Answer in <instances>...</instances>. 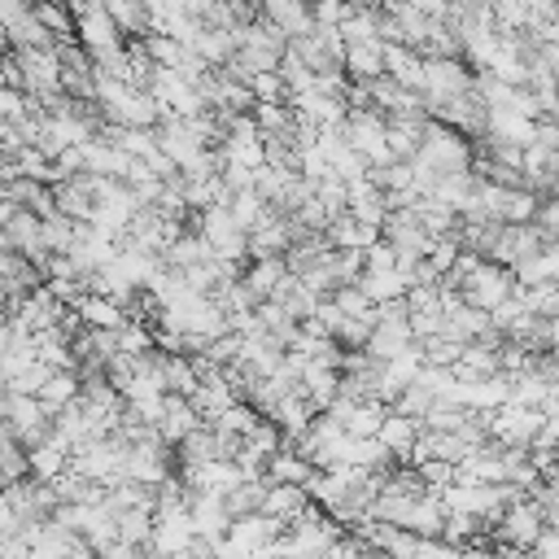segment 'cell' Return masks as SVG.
<instances>
[{
    "instance_id": "obj_1",
    "label": "cell",
    "mask_w": 559,
    "mask_h": 559,
    "mask_svg": "<svg viewBox=\"0 0 559 559\" xmlns=\"http://www.w3.org/2000/svg\"><path fill=\"white\" fill-rule=\"evenodd\" d=\"M411 162H419V166H428L437 175H445V170H472V140L463 131L428 118L424 122V135H419V148H415Z\"/></svg>"
},
{
    "instance_id": "obj_2",
    "label": "cell",
    "mask_w": 559,
    "mask_h": 559,
    "mask_svg": "<svg viewBox=\"0 0 559 559\" xmlns=\"http://www.w3.org/2000/svg\"><path fill=\"white\" fill-rule=\"evenodd\" d=\"M341 135H345V144L367 162V170L397 162V157L389 153V140H384V114H376V109H345Z\"/></svg>"
},
{
    "instance_id": "obj_3",
    "label": "cell",
    "mask_w": 559,
    "mask_h": 559,
    "mask_svg": "<svg viewBox=\"0 0 559 559\" xmlns=\"http://www.w3.org/2000/svg\"><path fill=\"white\" fill-rule=\"evenodd\" d=\"M515 293V271L493 262V258H480L463 280H459V297L476 310H493L498 301H507Z\"/></svg>"
},
{
    "instance_id": "obj_4",
    "label": "cell",
    "mask_w": 559,
    "mask_h": 559,
    "mask_svg": "<svg viewBox=\"0 0 559 559\" xmlns=\"http://www.w3.org/2000/svg\"><path fill=\"white\" fill-rule=\"evenodd\" d=\"M542 533H546V515H542V507L524 493V498H515V502H507V507H502V515H498V524H493L489 542H493V546L533 550Z\"/></svg>"
},
{
    "instance_id": "obj_5",
    "label": "cell",
    "mask_w": 559,
    "mask_h": 559,
    "mask_svg": "<svg viewBox=\"0 0 559 559\" xmlns=\"http://www.w3.org/2000/svg\"><path fill=\"white\" fill-rule=\"evenodd\" d=\"M13 61H17V74H22V92L35 105L61 92V66H57L52 48H13Z\"/></svg>"
},
{
    "instance_id": "obj_6",
    "label": "cell",
    "mask_w": 559,
    "mask_h": 559,
    "mask_svg": "<svg viewBox=\"0 0 559 559\" xmlns=\"http://www.w3.org/2000/svg\"><path fill=\"white\" fill-rule=\"evenodd\" d=\"M542 424H546V415L537 406H524V402H511V397L489 411V437L498 445H533Z\"/></svg>"
},
{
    "instance_id": "obj_7",
    "label": "cell",
    "mask_w": 559,
    "mask_h": 559,
    "mask_svg": "<svg viewBox=\"0 0 559 559\" xmlns=\"http://www.w3.org/2000/svg\"><path fill=\"white\" fill-rule=\"evenodd\" d=\"M4 428L31 450L35 441H44L52 432V411L35 393H9V402H4Z\"/></svg>"
},
{
    "instance_id": "obj_8",
    "label": "cell",
    "mask_w": 559,
    "mask_h": 559,
    "mask_svg": "<svg viewBox=\"0 0 559 559\" xmlns=\"http://www.w3.org/2000/svg\"><path fill=\"white\" fill-rule=\"evenodd\" d=\"M472 87H476V70L463 57H424V96H454Z\"/></svg>"
},
{
    "instance_id": "obj_9",
    "label": "cell",
    "mask_w": 559,
    "mask_h": 559,
    "mask_svg": "<svg viewBox=\"0 0 559 559\" xmlns=\"http://www.w3.org/2000/svg\"><path fill=\"white\" fill-rule=\"evenodd\" d=\"M546 249V236H542V227L537 223H502V231H498V245H493V262H502V266H520V262H528V258H537Z\"/></svg>"
},
{
    "instance_id": "obj_10",
    "label": "cell",
    "mask_w": 559,
    "mask_h": 559,
    "mask_svg": "<svg viewBox=\"0 0 559 559\" xmlns=\"http://www.w3.org/2000/svg\"><path fill=\"white\" fill-rule=\"evenodd\" d=\"M74 39L96 57V52H114V48H122L127 44V35L118 31V22L96 4V9H83V13H74Z\"/></svg>"
},
{
    "instance_id": "obj_11",
    "label": "cell",
    "mask_w": 559,
    "mask_h": 559,
    "mask_svg": "<svg viewBox=\"0 0 559 559\" xmlns=\"http://www.w3.org/2000/svg\"><path fill=\"white\" fill-rule=\"evenodd\" d=\"M188 515H192V533L205 542H223V533L231 524L223 493H205V489H188Z\"/></svg>"
},
{
    "instance_id": "obj_12",
    "label": "cell",
    "mask_w": 559,
    "mask_h": 559,
    "mask_svg": "<svg viewBox=\"0 0 559 559\" xmlns=\"http://www.w3.org/2000/svg\"><path fill=\"white\" fill-rule=\"evenodd\" d=\"M197 424H205V419H201V415H197V406H192L188 397H179V393H166V397H162V411H157V419H153L157 437H162L170 450H175V445H179Z\"/></svg>"
},
{
    "instance_id": "obj_13",
    "label": "cell",
    "mask_w": 559,
    "mask_h": 559,
    "mask_svg": "<svg viewBox=\"0 0 559 559\" xmlns=\"http://www.w3.org/2000/svg\"><path fill=\"white\" fill-rule=\"evenodd\" d=\"M314 502H310V493H306V485H280V480H266V493H262V515L266 520H275L280 528H288L301 511H310Z\"/></svg>"
},
{
    "instance_id": "obj_14",
    "label": "cell",
    "mask_w": 559,
    "mask_h": 559,
    "mask_svg": "<svg viewBox=\"0 0 559 559\" xmlns=\"http://www.w3.org/2000/svg\"><path fill=\"white\" fill-rule=\"evenodd\" d=\"M314 415H319V411H314V406H310V402L301 397V389H288V393H284V397H280V402H275V406L266 411V419H271V424H275V428L284 432V445L301 441Z\"/></svg>"
},
{
    "instance_id": "obj_15",
    "label": "cell",
    "mask_w": 559,
    "mask_h": 559,
    "mask_svg": "<svg viewBox=\"0 0 559 559\" xmlns=\"http://www.w3.org/2000/svg\"><path fill=\"white\" fill-rule=\"evenodd\" d=\"M26 472H31L35 480H44V485L61 480V476L70 472V445H66L57 432H48L44 441H35V445L26 450Z\"/></svg>"
},
{
    "instance_id": "obj_16",
    "label": "cell",
    "mask_w": 559,
    "mask_h": 559,
    "mask_svg": "<svg viewBox=\"0 0 559 559\" xmlns=\"http://www.w3.org/2000/svg\"><path fill=\"white\" fill-rule=\"evenodd\" d=\"M288 245H293V223H288V214H275V210L266 205V218L249 231V262H253V258H284Z\"/></svg>"
},
{
    "instance_id": "obj_17",
    "label": "cell",
    "mask_w": 559,
    "mask_h": 559,
    "mask_svg": "<svg viewBox=\"0 0 559 559\" xmlns=\"http://www.w3.org/2000/svg\"><path fill=\"white\" fill-rule=\"evenodd\" d=\"M297 389H301V397L314 411H328L336 402V393H341V371L336 367H323V362H306L301 376H297Z\"/></svg>"
},
{
    "instance_id": "obj_18",
    "label": "cell",
    "mask_w": 559,
    "mask_h": 559,
    "mask_svg": "<svg viewBox=\"0 0 559 559\" xmlns=\"http://www.w3.org/2000/svg\"><path fill=\"white\" fill-rule=\"evenodd\" d=\"M419 428H424L419 419H406V415H397V411H384V419H380V428H376V441L389 450L393 463H406V454L415 450Z\"/></svg>"
},
{
    "instance_id": "obj_19",
    "label": "cell",
    "mask_w": 559,
    "mask_h": 559,
    "mask_svg": "<svg viewBox=\"0 0 559 559\" xmlns=\"http://www.w3.org/2000/svg\"><path fill=\"white\" fill-rule=\"evenodd\" d=\"M384 74L411 92H424V52L406 44H384Z\"/></svg>"
},
{
    "instance_id": "obj_20",
    "label": "cell",
    "mask_w": 559,
    "mask_h": 559,
    "mask_svg": "<svg viewBox=\"0 0 559 559\" xmlns=\"http://www.w3.org/2000/svg\"><path fill=\"white\" fill-rule=\"evenodd\" d=\"M341 70L358 83H371L384 74V39H367V44H345Z\"/></svg>"
},
{
    "instance_id": "obj_21",
    "label": "cell",
    "mask_w": 559,
    "mask_h": 559,
    "mask_svg": "<svg viewBox=\"0 0 559 559\" xmlns=\"http://www.w3.org/2000/svg\"><path fill=\"white\" fill-rule=\"evenodd\" d=\"M345 210H349L358 223L380 227V223H384V214H389V205H384V188H380V183H371L367 175H362V179H349V201H345Z\"/></svg>"
},
{
    "instance_id": "obj_22",
    "label": "cell",
    "mask_w": 559,
    "mask_h": 559,
    "mask_svg": "<svg viewBox=\"0 0 559 559\" xmlns=\"http://www.w3.org/2000/svg\"><path fill=\"white\" fill-rule=\"evenodd\" d=\"M74 314H79L83 328H100V332H118L127 323V310L114 297H100V293H83L74 301Z\"/></svg>"
},
{
    "instance_id": "obj_23",
    "label": "cell",
    "mask_w": 559,
    "mask_h": 559,
    "mask_svg": "<svg viewBox=\"0 0 559 559\" xmlns=\"http://www.w3.org/2000/svg\"><path fill=\"white\" fill-rule=\"evenodd\" d=\"M328 245L332 249H367V245H376L380 240V227H371V223H358L349 210L345 214H336L332 223H328Z\"/></svg>"
},
{
    "instance_id": "obj_24",
    "label": "cell",
    "mask_w": 559,
    "mask_h": 559,
    "mask_svg": "<svg viewBox=\"0 0 559 559\" xmlns=\"http://www.w3.org/2000/svg\"><path fill=\"white\" fill-rule=\"evenodd\" d=\"M157 371H162L166 393L192 397V389H197V367H192L188 354H166V349H157Z\"/></svg>"
},
{
    "instance_id": "obj_25",
    "label": "cell",
    "mask_w": 559,
    "mask_h": 559,
    "mask_svg": "<svg viewBox=\"0 0 559 559\" xmlns=\"http://www.w3.org/2000/svg\"><path fill=\"white\" fill-rule=\"evenodd\" d=\"M533 118H524V114H515V109H489V127H485V135H493V140H511V144H520V148H528L533 144Z\"/></svg>"
},
{
    "instance_id": "obj_26",
    "label": "cell",
    "mask_w": 559,
    "mask_h": 559,
    "mask_svg": "<svg viewBox=\"0 0 559 559\" xmlns=\"http://www.w3.org/2000/svg\"><path fill=\"white\" fill-rule=\"evenodd\" d=\"M310 459H301L293 445H280L271 459H266V480H280V485H306L310 480Z\"/></svg>"
},
{
    "instance_id": "obj_27",
    "label": "cell",
    "mask_w": 559,
    "mask_h": 559,
    "mask_svg": "<svg viewBox=\"0 0 559 559\" xmlns=\"http://www.w3.org/2000/svg\"><path fill=\"white\" fill-rule=\"evenodd\" d=\"M288 275V266H284V258H253L245 271H240V280L258 293V301H266L275 288H280V280Z\"/></svg>"
},
{
    "instance_id": "obj_28",
    "label": "cell",
    "mask_w": 559,
    "mask_h": 559,
    "mask_svg": "<svg viewBox=\"0 0 559 559\" xmlns=\"http://www.w3.org/2000/svg\"><path fill=\"white\" fill-rule=\"evenodd\" d=\"M100 9L118 22V31H122L127 39L148 35V4H144V0H100Z\"/></svg>"
},
{
    "instance_id": "obj_29",
    "label": "cell",
    "mask_w": 559,
    "mask_h": 559,
    "mask_svg": "<svg viewBox=\"0 0 559 559\" xmlns=\"http://www.w3.org/2000/svg\"><path fill=\"white\" fill-rule=\"evenodd\" d=\"M31 13L52 39H74V13L66 0H31Z\"/></svg>"
},
{
    "instance_id": "obj_30",
    "label": "cell",
    "mask_w": 559,
    "mask_h": 559,
    "mask_svg": "<svg viewBox=\"0 0 559 559\" xmlns=\"http://www.w3.org/2000/svg\"><path fill=\"white\" fill-rule=\"evenodd\" d=\"M39 231H44V249L48 253H70L74 249V236H79V218L52 210V214L39 218Z\"/></svg>"
},
{
    "instance_id": "obj_31",
    "label": "cell",
    "mask_w": 559,
    "mask_h": 559,
    "mask_svg": "<svg viewBox=\"0 0 559 559\" xmlns=\"http://www.w3.org/2000/svg\"><path fill=\"white\" fill-rule=\"evenodd\" d=\"M79 389H83V384H79V371H52V376L44 380V389H39L35 397H39V402H44V406H48V411L57 415L61 406L79 402Z\"/></svg>"
},
{
    "instance_id": "obj_32",
    "label": "cell",
    "mask_w": 559,
    "mask_h": 559,
    "mask_svg": "<svg viewBox=\"0 0 559 559\" xmlns=\"http://www.w3.org/2000/svg\"><path fill=\"white\" fill-rule=\"evenodd\" d=\"M22 476H31L26 472V445L4 428V419H0V489L4 485H13V480H22Z\"/></svg>"
},
{
    "instance_id": "obj_33",
    "label": "cell",
    "mask_w": 559,
    "mask_h": 559,
    "mask_svg": "<svg viewBox=\"0 0 559 559\" xmlns=\"http://www.w3.org/2000/svg\"><path fill=\"white\" fill-rule=\"evenodd\" d=\"M258 419H262V415H258L249 402H240V397H236V402H231V406H223L210 424H214L218 432H227V437H240V441H245V437L258 428Z\"/></svg>"
},
{
    "instance_id": "obj_34",
    "label": "cell",
    "mask_w": 559,
    "mask_h": 559,
    "mask_svg": "<svg viewBox=\"0 0 559 559\" xmlns=\"http://www.w3.org/2000/svg\"><path fill=\"white\" fill-rule=\"evenodd\" d=\"M502 480L507 485H520V489H533L542 476L528 459V445H502Z\"/></svg>"
},
{
    "instance_id": "obj_35",
    "label": "cell",
    "mask_w": 559,
    "mask_h": 559,
    "mask_svg": "<svg viewBox=\"0 0 559 559\" xmlns=\"http://www.w3.org/2000/svg\"><path fill=\"white\" fill-rule=\"evenodd\" d=\"M262 493H266V476L262 480H240L223 493V507H227L231 520H240V515H253L262 507Z\"/></svg>"
},
{
    "instance_id": "obj_36",
    "label": "cell",
    "mask_w": 559,
    "mask_h": 559,
    "mask_svg": "<svg viewBox=\"0 0 559 559\" xmlns=\"http://www.w3.org/2000/svg\"><path fill=\"white\" fill-rule=\"evenodd\" d=\"M227 214H231V223L240 227V231H253L262 218H266V201L249 188V192H231L227 197Z\"/></svg>"
},
{
    "instance_id": "obj_37",
    "label": "cell",
    "mask_w": 559,
    "mask_h": 559,
    "mask_svg": "<svg viewBox=\"0 0 559 559\" xmlns=\"http://www.w3.org/2000/svg\"><path fill=\"white\" fill-rule=\"evenodd\" d=\"M114 336H118V354H127V358H144V354L157 349L153 345V323H144V319H127Z\"/></svg>"
},
{
    "instance_id": "obj_38",
    "label": "cell",
    "mask_w": 559,
    "mask_h": 559,
    "mask_svg": "<svg viewBox=\"0 0 559 559\" xmlns=\"http://www.w3.org/2000/svg\"><path fill=\"white\" fill-rule=\"evenodd\" d=\"M148 537H153V507L118 511V542H127V546H148Z\"/></svg>"
},
{
    "instance_id": "obj_39",
    "label": "cell",
    "mask_w": 559,
    "mask_h": 559,
    "mask_svg": "<svg viewBox=\"0 0 559 559\" xmlns=\"http://www.w3.org/2000/svg\"><path fill=\"white\" fill-rule=\"evenodd\" d=\"M140 44H144V52H148V61L153 66H166V70H175L179 61H183V44L175 39V35H157V31H148V35H140Z\"/></svg>"
},
{
    "instance_id": "obj_40",
    "label": "cell",
    "mask_w": 559,
    "mask_h": 559,
    "mask_svg": "<svg viewBox=\"0 0 559 559\" xmlns=\"http://www.w3.org/2000/svg\"><path fill=\"white\" fill-rule=\"evenodd\" d=\"M249 92H253V105H258V100H288V87H284L280 70H258V74L249 79Z\"/></svg>"
},
{
    "instance_id": "obj_41",
    "label": "cell",
    "mask_w": 559,
    "mask_h": 559,
    "mask_svg": "<svg viewBox=\"0 0 559 559\" xmlns=\"http://www.w3.org/2000/svg\"><path fill=\"white\" fill-rule=\"evenodd\" d=\"M533 223L542 227L546 245H559V197H542V201H537V214H533Z\"/></svg>"
},
{
    "instance_id": "obj_42",
    "label": "cell",
    "mask_w": 559,
    "mask_h": 559,
    "mask_svg": "<svg viewBox=\"0 0 559 559\" xmlns=\"http://www.w3.org/2000/svg\"><path fill=\"white\" fill-rule=\"evenodd\" d=\"M415 472H419V480H424L428 489H445V485L454 480V463H445V459H428V463H419Z\"/></svg>"
},
{
    "instance_id": "obj_43",
    "label": "cell",
    "mask_w": 559,
    "mask_h": 559,
    "mask_svg": "<svg viewBox=\"0 0 559 559\" xmlns=\"http://www.w3.org/2000/svg\"><path fill=\"white\" fill-rule=\"evenodd\" d=\"M13 210H17V205H13V201H4V197H0V227H4V223H9V214H13Z\"/></svg>"
},
{
    "instance_id": "obj_44",
    "label": "cell",
    "mask_w": 559,
    "mask_h": 559,
    "mask_svg": "<svg viewBox=\"0 0 559 559\" xmlns=\"http://www.w3.org/2000/svg\"><path fill=\"white\" fill-rule=\"evenodd\" d=\"M4 52H13V44H9V31L0 26V57H4Z\"/></svg>"
},
{
    "instance_id": "obj_45",
    "label": "cell",
    "mask_w": 559,
    "mask_h": 559,
    "mask_svg": "<svg viewBox=\"0 0 559 559\" xmlns=\"http://www.w3.org/2000/svg\"><path fill=\"white\" fill-rule=\"evenodd\" d=\"M4 402H9V389L0 384V419H4Z\"/></svg>"
},
{
    "instance_id": "obj_46",
    "label": "cell",
    "mask_w": 559,
    "mask_h": 559,
    "mask_svg": "<svg viewBox=\"0 0 559 559\" xmlns=\"http://www.w3.org/2000/svg\"><path fill=\"white\" fill-rule=\"evenodd\" d=\"M550 197H559V179H555V183H550Z\"/></svg>"
}]
</instances>
